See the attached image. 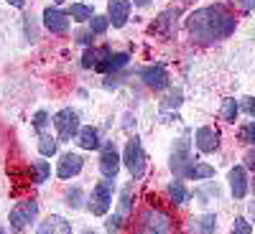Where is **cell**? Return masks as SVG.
I'll use <instances>...</instances> for the list:
<instances>
[{
  "instance_id": "6da1fadb",
  "label": "cell",
  "mask_w": 255,
  "mask_h": 234,
  "mask_svg": "<svg viewBox=\"0 0 255 234\" xmlns=\"http://www.w3.org/2000/svg\"><path fill=\"white\" fill-rule=\"evenodd\" d=\"M238 20L225 5H209L197 10L189 18V33L199 44H215L220 38H227L232 31H235Z\"/></svg>"
},
{
  "instance_id": "7a4b0ae2",
  "label": "cell",
  "mask_w": 255,
  "mask_h": 234,
  "mask_svg": "<svg viewBox=\"0 0 255 234\" xmlns=\"http://www.w3.org/2000/svg\"><path fill=\"white\" fill-rule=\"evenodd\" d=\"M135 234H174V222L161 209H145Z\"/></svg>"
},
{
  "instance_id": "3957f363",
  "label": "cell",
  "mask_w": 255,
  "mask_h": 234,
  "mask_svg": "<svg viewBox=\"0 0 255 234\" xmlns=\"http://www.w3.org/2000/svg\"><path fill=\"white\" fill-rule=\"evenodd\" d=\"M123 160H125V168L130 171L133 178H143L148 163H145V153H143V148H140V140H138V138H130V140L125 143Z\"/></svg>"
},
{
  "instance_id": "277c9868",
  "label": "cell",
  "mask_w": 255,
  "mask_h": 234,
  "mask_svg": "<svg viewBox=\"0 0 255 234\" xmlns=\"http://www.w3.org/2000/svg\"><path fill=\"white\" fill-rule=\"evenodd\" d=\"M110 181L113 178L100 181L95 186V191H92V196H90V211L95 217H105L110 211V206H113V183Z\"/></svg>"
},
{
  "instance_id": "5b68a950",
  "label": "cell",
  "mask_w": 255,
  "mask_h": 234,
  "mask_svg": "<svg viewBox=\"0 0 255 234\" xmlns=\"http://www.w3.org/2000/svg\"><path fill=\"white\" fill-rule=\"evenodd\" d=\"M36 211H38V204L33 201V199H26V201H20V204H15L13 209H10V227L15 229V232H23L31 222H33V217H36Z\"/></svg>"
},
{
  "instance_id": "8992f818",
  "label": "cell",
  "mask_w": 255,
  "mask_h": 234,
  "mask_svg": "<svg viewBox=\"0 0 255 234\" xmlns=\"http://www.w3.org/2000/svg\"><path fill=\"white\" fill-rule=\"evenodd\" d=\"M54 125H56V133H59L61 140H72L79 133V117H77L74 110H61L54 117Z\"/></svg>"
},
{
  "instance_id": "52a82bcc",
  "label": "cell",
  "mask_w": 255,
  "mask_h": 234,
  "mask_svg": "<svg viewBox=\"0 0 255 234\" xmlns=\"http://www.w3.org/2000/svg\"><path fill=\"white\" fill-rule=\"evenodd\" d=\"M191 163V156H189V138H179L176 145H174V151H171V171L184 178V171H186V165Z\"/></svg>"
},
{
  "instance_id": "ba28073f",
  "label": "cell",
  "mask_w": 255,
  "mask_h": 234,
  "mask_svg": "<svg viewBox=\"0 0 255 234\" xmlns=\"http://www.w3.org/2000/svg\"><path fill=\"white\" fill-rule=\"evenodd\" d=\"M118 168H120V156L115 151V145L108 143L102 148V156H100V171L105 178H115L118 176Z\"/></svg>"
},
{
  "instance_id": "9c48e42d",
  "label": "cell",
  "mask_w": 255,
  "mask_h": 234,
  "mask_svg": "<svg viewBox=\"0 0 255 234\" xmlns=\"http://www.w3.org/2000/svg\"><path fill=\"white\" fill-rule=\"evenodd\" d=\"M82 165H84L82 156H77V153H67V156H61V158H59L56 176L64 178V181H69V178H74V176L82 171Z\"/></svg>"
},
{
  "instance_id": "30bf717a",
  "label": "cell",
  "mask_w": 255,
  "mask_h": 234,
  "mask_svg": "<svg viewBox=\"0 0 255 234\" xmlns=\"http://www.w3.org/2000/svg\"><path fill=\"white\" fill-rule=\"evenodd\" d=\"M44 26L51 33H67L69 31V13H64L59 8H46L44 10Z\"/></svg>"
},
{
  "instance_id": "8fae6325",
  "label": "cell",
  "mask_w": 255,
  "mask_h": 234,
  "mask_svg": "<svg viewBox=\"0 0 255 234\" xmlns=\"http://www.w3.org/2000/svg\"><path fill=\"white\" fill-rule=\"evenodd\" d=\"M197 148L202 153H215L217 148H220V130H215V127H199L197 130Z\"/></svg>"
},
{
  "instance_id": "7c38bea8",
  "label": "cell",
  "mask_w": 255,
  "mask_h": 234,
  "mask_svg": "<svg viewBox=\"0 0 255 234\" xmlns=\"http://www.w3.org/2000/svg\"><path fill=\"white\" fill-rule=\"evenodd\" d=\"M130 15V0H110L108 3V18L115 28H123Z\"/></svg>"
},
{
  "instance_id": "4fadbf2b",
  "label": "cell",
  "mask_w": 255,
  "mask_h": 234,
  "mask_svg": "<svg viewBox=\"0 0 255 234\" xmlns=\"http://www.w3.org/2000/svg\"><path fill=\"white\" fill-rule=\"evenodd\" d=\"M140 77H143V81L148 84V87L156 89V92L168 87V74H166L163 67H145V69H140Z\"/></svg>"
},
{
  "instance_id": "5bb4252c",
  "label": "cell",
  "mask_w": 255,
  "mask_h": 234,
  "mask_svg": "<svg viewBox=\"0 0 255 234\" xmlns=\"http://www.w3.org/2000/svg\"><path fill=\"white\" fill-rule=\"evenodd\" d=\"M176 15H179V10H163L158 15V20L151 26V31L156 36H161V38H168V36L176 31Z\"/></svg>"
},
{
  "instance_id": "9a60e30c",
  "label": "cell",
  "mask_w": 255,
  "mask_h": 234,
  "mask_svg": "<svg viewBox=\"0 0 255 234\" xmlns=\"http://www.w3.org/2000/svg\"><path fill=\"white\" fill-rule=\"evenodd\" d=\"M230 188H232V196L235 199H243L248 194V176H245L243 165H235L230 171Z\"/></svg>"
},
{
  "instance_id": "2e32d148",
  "label": "cell",
  "mask_w": 255,
  "mask_h": 234,
  "mask_svg": "<svg viewBox=\"0 0 255 234\" xmlns=\"http://www.w3.org/2000/svg\"><path fill=\"white\" fill-rule=\"evenodd\" d=\"M36 234H72V224L67 219H61V217H49L44 224L38 227Z\"/></svg>"
},
{
  "instance_id": "e0dca14e",
  "label": "cell",
  "mask_w": 255,
  "mask_h": 234,
  "mask_svg": "<svg viewBox=\"0 0 255 234\" xmlns=\"http://www.w3.org/2000/svg\"><path fill=\"white\" fill-rule=\"evenodd\" d=\"M217 227V217L215 214H202L191 219V234H212Z\"/></svg>"
},
{
  "instance_id": "ac0fdd59",
  "label": "cell",
  "mask_w": 255,
  "mask_h": 234,
  "mask_svg": "<svg viewBox=\"0 0 255 234\" xmlns=\"http://www.w3.org/2000/svg\"><path fill=\"white\" fill-rule=\"evenodd\" d=\"M77 143L84 148V151H95V148L100 145V133L95 130V127H79Z\"/></svg>"
},
{
  "instance_id": "d6986e66",
  "label": "cell",
  "mask_w": 255,
  "mask_h": 234,
  "mask_svg": "<svg viewBox=\"0 0 255 234\" xmlns=\"http://www.w3.org/2000/svg\"><path fill=\"white\" fill-rule=\"evenodd\" d=\"M184 178H215V168L207 165V163H189Z\"/></svg>"
},
{
  "instance_id": "ffe728a7",
  "label": "cell",
  "mask_w": 255,
  "mask_h": 234,
  "mask_svg": "<svg viewBox=\"0 0 255 234\" xmlns=\"http://www.w3.org/2000/svg\"><path fill=\"white\" fill-rule=\"evenodd\" d=\"M168 196H171L176 204H184L189 199V191H186V186L181 181H171L168 183Z\"/></svg>"
},
{
  "instance_id": "44dd1931",
  "label": "cell",
  "mask_w": 255,
  "mask_h": 234,
  "mask_svg": "<svg viewBox=\"0 0 255 234\" xmlns=\"http://www.w3.org/2000/svg\"><path fill=\"white\" fill-rule=\"evenodd\" d=\"M69 15L77 20V23H84V20H90L95 13H92V8H87V5H82V3H74L72 8H69Z\"/></svg>"
},
{
  "instance_id": "7402d4cb",
  "label": "cell",
  "mask_w": 255,
  "mask_h": 234,
  "mask_svg": "<svg viewBox=\"0 0 255 234\" xmlns=\"http://www.w3.org/2000/svg\"><path fill=\"white\" fill-rule=\"evenodd\" d=\"M33 173H36V176H33L36 183H44V181L51 176V168H49L46 160H36V163H33Z\"/></svg>"
},
{
  "instance_id": "603a6c76",
  "label": "cell",
  "mask_w": 255,
  "mask_h": 234,
  "mask_svg": "<svg viewBox=\"0 0 255 234\" xmlns=\"http://www.w3.org/2000/svg\"><path fill=\"white\" fill-rule=\"evenodd\" d=\"M238 110H240V104H238L235 99H232V97H227V99H225V104H222V117H225L227 122H232V120L238 117Z\"/></svg>"
},
{
  "instance_id": "cb8c5ba5",
  "label": "cell",
  "mask_w": 255,
  "mask_h": 234,
  "mask_svg": "<svg viewBox=\"0 0 255 234\" xmlns=\"http://www.w3.org/2000/svg\"><path fill=\"white\" fill-rule=\"evenodd\" d=\"M100 54H102V49H87L84 56H82V67L84 69H95L97 61H100Z\"/></svg>"
},
{
  "instance_id": "d4e9b609",
  "label": "cell",
  "mask_w": 255,
  "mask_h": 234,
  "mask_svg": "<svg viewBox=\"0 0 255 234\" xmlns=\"http://www.w3.org/2000/svg\"><path fill=\"white\" fill-rule=\"evenodd\" d=\"M38 153H41V156H54V153H56V140L49 138V135H41V140H38Z\"/></svg>"
},
{
  "instance_id": "484cf974",
  "label": "cell",
  "mask_w": 255,
  "mask_h": 234,
  "mask_svg": "<svg viewBox=\"0 0 255 234\" xmlns=\"http://www.w3.org/2000/svg\"><path fill=\"white\" fill-rule=\"evenodd\" d=\"M90 20H92V33L95 36L105 33V31H108V26H110V18L108 15H92Z\"/></svg>"
},
{
  "instance_id": "4316f807",
  "label": "cell",
  "mask_w": 255,
  "mask_h": 234,
  "mask_svg": "<svg viewBox=\"0 0 255 234\" xmlns=\"http://www.w3.org/2000/svg\"><path fill=\"white\" fill-rule=\"evenodd\" d=\"M82 196H84V194H82V188H79V186H74V188L69 191V194H67V204H69L72 209H82V206H84Z\"/></svg>"
},
{
  "instance_id": "83f0119b",
  "label": "cell",
  "mask_w": 255,
  "mask_h": 234,
  "mask_svg": "<svg viewBox=\"0 0 255 234\" xmlns=\"http://www.w3.org/2000/svg\"><path fill=\"white\" fill-rule=\"evenodd\" d=\"M179 104H181V89H174L161 102V110H171V107H179Z\"/></svg>"
},
{
  "instance_id": "f1b7e54d",
  "label": "cell",
  "mask_w": 255,
  "mask_h": 234,
  "mask_svg": "<svg viewBox=\"0 0 255 234\" xmlns=\"http://www.w3.org/2000/svg\"><path fill=\"white\" fill-rule=\"evenodd\" d=\"M240 140L255 145V122H248V125L243 127V130H240Z\"/></svg>"
},
{
  "instance_id": "f546056e",
  "label": "cell",
  "mask_w": 255,
  "mask_h": 234,
  "mask_svg": "<svg viewBox=\"0 0 255 234\" xmlns=\"http://www.w3.org/2000/svg\"><path fill=\"white\" fill-rule=\"evenodd\" d=\"M130 214V186L123 191V201H120V217H128Z\"/></svg>"
},
{
  "instance_id": "4dcf8cb0",
  "label": "cell",
  "mask_w": 255,
  "mask_h": 234,
  "mask_svg": "<svg viewBox=\"0 0 255 234\" xmlns=\"http://www.w3.org/2000/svg\"><path fill=\"white\" fill-rule=\"evenodd\" d=\"M232 234H253V227H250V222H245V219H235V227H232Z\"/></svg>"
},
{
  "instance_id": "1f68e13d",
  "label": "cell",
  "mask_w": 255,
  "mask_h": 234,
  "mask_svg": "<svg viewBox=\"0 0 255 234\" xmlns=\"http://www.w3.org/2000/svg\"><path fill=\"white\" fill-rule=\"evenodd\" d=\"M123 219H125V217H120V214H115L113 219H108V232H110V234H118V229H120Z\"/></svg>"
},
{
  "instance_id": "d6a6232c",
  "label": "cell",
  "mask_w": 255,
  "mask_h": 234,
  "mask_svg": "<svg viewBox=\"0 0 255 234\" xmlns=\"http://www.w3.org/2000/svg\"><path fill=\"white\" fill-rule=\"evenodd\" d=\"M240 107H243L248 115H253V117H255V97H245V99L240 102Z\"/></svg>"
},
{
  "instance_id": "836d02e7",
  "label": "cell",
  "mask_w": 255,
  "mask_h": 234,
  "mask_svg": "<svg viewBox=\"0 0 255 234\" xmlns=\"http://www.w3.org/2000/svg\"><path fill=\"white\" fill-rule=\"evenodd\" d=\"M46 122H49V115H46L44 110H41V112H36V117H33V125L38 127V130H41V127H44Z\"/></svg>"
},
{
  "instance_id": "e575fe53",
  "label": "cell",
  "mask_w": 255,
  "mask_h": 234,
  "mask_svg": "<svg viewBox=\"0 0 255 234\" xmlns=\"http://www.w3.org/2000/svg\"><path fill=\"white\" fill-rule=\"evenodd\" d=\"M245 168H250V171H255V148H250V151L245 153Z\"/></svg>"
},
{
  "instance_id": "d590c367",
  "label": "cell",
  "mask_w": 255,
  "mask_h": 234,
  "mask_svg": "<svg viewBox=\"0 0 255 234\" xmlns=\"http://www.w3.org/2000/svg\"><path fill=\"white\" fill-rule=\"evenodd\" d=\"M26 33H28V41H36V26L31 18H26Z\"/></svg>"
},
{
  "instance_id": "8d00e7d4",
  "label": "cell",
  "mask_w": 255,
  "mask_h": 234,
  "mask_svg": "<svg viewBox=\"0 0 255 234\" xmlns=\"http://www.w3.org/2000/svg\"><path fill=\"white\" fill-rule=\"evenodd\" d=\"M92 38H95L92 33H84V31L77 33V41H79V44H92Z\"/></svg>"
},
{
  "instance_id": "74e56055",
  "label": "cell",
  "mask_w": 255,
  "mask_h": 234,
  "mask_svg": "<svg viewBox=\"0 0 255 234\" xmlns=\"http://www.w3.org/2000/svg\"><path fill=\"white\" fill-rule=\"evenodd\" d=\"M238 5H240L243 10H253V8H255V0H238Z\"/></svg>"
},
{
  "instance_id": "f35d334b",
  "label": "cell",
  "mask_w": 255,
  "mask_h": 234,
  "mask_svg": "<svg viewBox=\"0 0 255 234\" xmlns=\"http://www.w3.org/2000/svg\"><path fill=\"white\" fill-rule=\"evenodd\" d=\"M8 3L15 5V8H23V5H26V0H8Z\"/></svg>"
},
{
  "instance_id": "ab89813d",
  "label": "cell",
  "mask_w": 255,
  "mask_h": 234,
  "mask_svg": "<svg viewBox=\"0 0 255 234\" xmlns=\"http://www.w3.org/2000/svg\"><path fill=\"white\" fill-rule=\"evenodd\" d=\"M135 5H148V3H153V0H133Z\"/></svg>"
},
{
  "instance_id": "60d3db41",
  "label": "cell",
  "mask_w": 255,
  "mask_h": 234,
  "mask_svg": "<svg viewBox=\"0 0 255 234\" xmlns=\"http://www.w3.org/2000/svg\"><path fill=\"white\" fill-rule=\"evenodd\" d=\"M250 217H253V222H255V201L250 204Z\"/></svg>"
},
{
  "instance_id": "b9f144b4",
  "label": "cell",
  "mask_w": 255,
  "mask_h": 234,
  "mask_svg": "<svg viewBox=\"0 0 255 234\" xmlns=\"http://www.w3.org/2000/svg\"><path fill=\"white\" fill-rule=\"evenodd\" d=\"M54 3H64V0H54Z\"/></svg>"
},
{
  "instance_id": "7bdbcfd3",
  "label": "cell",
  "mask_w": 255,
  "mask_h": 234,
  "mask_svg": "<svg viewBox=\"0 0 255 234\" xmlns=\"http://www.w3.org/2000/svg\"><path fill=\"white\" fill-rule=\"evenodd\" d=\"M0 234H5V232H3V227H0Z\"/></svg>"
},
{
  "instance_id": "ee69618b",
  "label": "cell",
  "mask_w": 255,
  "mask_h": 234,
  "mask_svg": "<svg viewBox=\"0 0 255 234\" xmlns=\"http://www.w3.org/2000/svg\"><path fill=\"white\" fill-rule=\"evenodd\" d=\"M184 3H191V0H184Z\"/></svg>"
},
{
  "instance_id": "f6af8a7d",
  "label": "cell",
  "mask_w": 255,
  "mask_h": 234,
  "mask_svg": "<svg viewBox=\"0 0 255 234\" xmlns=\"http://www.w3.org/2000/svg\"><path fill=\"white\" fill-rule=\"evenodd\" d=\"M87 234H95V232H87Z\"/></svg>"
}]
</instances>
